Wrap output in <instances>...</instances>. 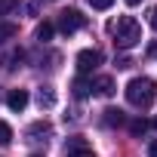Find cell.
I'll return each mask as SVG.
<instances>
[{
    "label": "cell",
    "instance_id": "6da1fadb",
    "mask_svg": "<svg viewBox=\"0 0 157 157\" xmlns=\"http://www.w3.org/2000/svg\"><path fill=\"white\" fill-rule=\"evenodd\" d=\"M123 93H126V102H129L132 108L148 111V108L154 105V99H157V83L151 80V77H132Z\"/></svg>",
    "mask_w": 157,
    "mask_h": 157
},
{
    "label": "cell",
    "instance_id": "7a4b0ae2",
    "mask_svg": "<svg viewBox=\"0 0 157 157\" xmlns=\"http://www.w3.org/2000/svg\"><path fill=\"white\" fill-rule=\"evenodd\" d=\"M111 37H114L117 49H132L142 40V28L132 16H120L117 22H111Z\"/></svg>",
    "mask_w": 157,
    "mask_h": 157
},
{
    "label": "cell",
    "instance_id": "3957f363",
    "mask_svg": "<svg viewBox=\"0 0 157 157\" xmlns=\"http://www.w3.org/2000/svg\"><path fill=\"white\" fill-rule=\"evenodd\" d=\"M86 25V19L77 13V10H62L59 13V31L62 34H74V31H80Z\"/></svg>",
    "mask_w": 157,
    "mask_h": 157
},
{
    "label": "cell",
    "instance_id": "277c9868",
    "mask_svg": "<svg viewBox=\"0 0 157 157\" xmlns=\"http://www.w3.org/2000/svg\"><path fill=\"white\" fill-rule=\"evenodd\" d=\"M65 157H96V151H93V145H90L83 136H74V139H68V145H65Z\"/></svg>",
    "mask_w": 157,
    "mask_h": 157
},
{
    "label": "cell",
    "instance_id": "5b68a950",
    "mask_svg": "<svg viewBox=\"0 0 157 157\" xmlns=\"http://www.w3.org/2000/svg\"><path fill=\"white\" fill-rule=\"evenodd\" d=\"M102 65V52L99 49H80L77 52V68H80V74H90Z\"/></svg>",
    "mask_w": 157,
    "mask_h": 157
},
{
    "label": "cell",
    "instance_id": "8992f818",
    "mask_svg": "<svg viewBox=\"0 0 157 157\" xmlns=\"http://www.w3.org/2000/svg\"><path fill=\"white\" fill-rule=\"evenodd\" d=\"M28 102H31L28 90H10V96H6L10 111H25V108H28Z\"/></svg>",
    "mask_w": 157,
    "mask_h": 157
},
{
    "label": "cell",
    "instance_id": "52a82bcc",
    "mask_svg": "<svg viewBox=\"0 0 157 157\" xmlns=\"http://www.w3.org/2000/svg\"><path fill=\"white\" fill-rule=\"evenodd\" d=\"M49 132H52V126H49V123H43V120H37V123H31V126H28V139H31V142H43Z\"/></svg>",
    "mask_w": 157,
    "mask_h": 157
},
{
    "label": "cell",
    "instance_id": "ba28073f",
    "mask_svg": "<svg viewBox=\"0 0 157 157\" xmlns=\"http://www.w3.org/2000/svg\"><path fill=\"white\" fill-rule=\"evenodd\" d=\"M90 90H93V80H86V77H77V80L71 83L74 99H86V96H90Z\"/></svg>",
    "mask_w": 157,
    "mask_h": 157
},
{
    "label": "cell",
    "instance_id": "9c48e42d",
    "mask_svg": "<svg viewBox=\"0 0 157 157\" xmlns=\"http://www.w3.org/2000/svg\"><path fill=\"white\" fill-rule=\"evenodd\" d=\"M37 105H40V108H52V105H56L52 86H40V90H37Z\"/></svg>",
    "mask_w": 157,
    "mask_h": 157
},
{
    "label": "cell",
    "instance_id": "30bf717a",
    "mask_svg": "<svg viewBox=\"0 0 157 157\" xmlns=\"http://www.w3.org/2000/svg\"><path fill=\"white\" fill-rule=\"evenodd\" d=\"M93 90H96L99 96H111V93H114V80H111V77H96V80H93Z\"/></svg>",
    "mask_w": 157,
    "mask_h": 157
},
{
    "label": "cell",
    "instance_id": "8fae6325",
    "mask_svg": "<svg viewBox=\"0 0 157 157\" xmlns=\"http://www.w3.org/2000/svg\"><path fill=\"white\" fill-rule=\"evenodd\" d=\"M16 34H19L16 22H6V19H0V43H6V40H13Z\"/></svg>",
    "mask_w": 157,
    "mask_h": 157
},
{
    "label": "cell",
    "instance_id": "7c38bea8",
    "mask_svg": "<svg viewBox=\"0 0 157 157\" xmlns=\"http://www.w3.org/2000/svg\"><path fill=\"white\" fill-rule=\"evenodd\" d=\"M123 120H126V117H123L120 108H108V111H105V126H120Z\"/></svg>",
    "mask_w": 157,
    "mask_h": 157
},
{
    "label": "cell",
    "instance_id": "4fadbf2b",
    "mask_svg": "<svg viewBox=\"0 0 157 157\" xmlns=\"http://www.w3.org/2000/svg\"><path fill=\"white\" fill-rule=\"evenodd\" d=\"M52 31H56V28H52V22H40V25H37V31H34V37H37L40 43H46V40L52 37Z\"/></svg>",
    "mask_w": 157,
    "mask_h": 157
},
{
    "label": "cell",
    "instance_id": "5bb4252c",
    "mask_svg": "<svg viewBox=\"0 0 157 157\" xmlns=\"http://www.w3.org/2000/svg\"><path fill=\"white\" fill-rule=\"evenodd\" d=\"M22 10V0H0V16H13Z\"/></svg>",
    "mask_w": 157,
    "mask_h": 157
},
{
    "label": "cell",
    "instance_id": "9a60e30c",
    "mask_svg": "<svg viewBox=\"0 0 157 157\" xmlns=\"http://www.w3.org/2000/svg\"><path fill=\"white\" fill-rule=\"evenodd\" d=\"M13 142V126L6 120H0V145H10Z\"/></svg>",
    "mask_w": 157,
    "mask_h": 157
},
{
    "label": "cell",
    "instance_id": "2e32d148",
    "mask_svg": "<svg viewBox=\"0 0 157 157\" xmlns=\"http://www.w3.org/2000/svg\"><path fill=\"white\" fill-rule=\"evenodd\" d=\"M145 129H148V120H145V117H139V120L129 123V132H132V136H142Z\"/></svg>",
    "mask_w": 157,
    "mask_h": 157
},
{
    "label": "cell",
    "instance_id": "e0dca14e",
    "mask_svg": "<svg viewBox=\"0 0 157 157\" xmlns=\"http://www.w3.org/2000/svg\"><path fill=\"white\" fill-rule=\"evenodd\" d=\"M86 3H90L93 10H111V6H114V0H86Z\"/></svg>",
    "mask_w": 157,
    "mask_h": 157
},
{
    "label": "cell",
    "instance_id": "ac0fdd59",
    "mask_svg": "<svg viewBox=\"0 0 157 157\" xmlns=\"http://www.w3.org/2000/svg\"><path fill=\"white\" fill-rule=\"evenodd\" d=\"M148 157H157V139H154V142L148 145Z\"/></svg>",
    "mask_w": 157,
    "mask_h": 157
},
{
    "label": "cell",
    "instance_id": "d6986e66",
    "mask_svg": "<svg viewBox=\"0 0 157 157\" xmlns=\"http://www.w3.org/2000/svg\"><path fill=\"white\" fill-rule=\"evenodd\" d=\"M151 28H154V31H157V6H154V10H151Z\"/></svg>",
    "mask_w": 157,
    "mask_h": 157
},
{
    "label": "cell",
    "instance_id": "ffe728a7",
    "mask_svg": "<svg viewBox=\"0 0 157 157\" xmlns=\"http://www.w3.org/2000/svg\"><path fill=\"white\" fill-rule=\"evenodd\" d=\"M126 3H129V6H139V3H142V0H126Z\"/></svg>",
    "mask_w": 157,
    "mask_h": 157
},
{
    "label": "cell",
    "instance_id": "44dd1931",
    "mask_svg": "<svg viewBox=\"0 0 157 157\" xmlns=\"http://www.w3.org/2000/svg\"><path fill=\"white\" fill-rule=\"evenodd\" d=\"M31 157H43V154H31Z\"/></svg>",
    "mask_w": 157,
    "mask_h": 157
},
{
    "label": "cell",
    "instance_id": "7402d4cb",
    "mask_svg": "<svg viewBox=\"0 0 157 157\" xmlns=\"http://www.w3.org/2000/svg\"><path fill=\"white\" fill-rule=\"evenodd\" d=\"M154 126H157V120H154Z\"/></svg>",
    "mask_w": 157,
    "mask_h": 157
}]
</instances>
